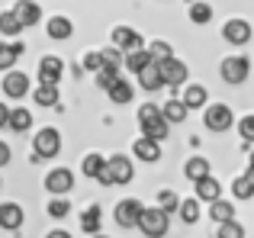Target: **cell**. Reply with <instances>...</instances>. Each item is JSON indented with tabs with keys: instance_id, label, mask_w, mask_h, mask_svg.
Segmentation results:
<instances>
[{
	"instance_id": "74e56055",
	"label": "cell",
	"mask_w": 254,
	"mask_h": 238,
	"mask_svg": "<svg viewBox=\"0 0 254 238\" xmlns=\"http://www.w3.org/2000/svg\"><path fill=\"white\" fill-rule=\"evenodd\" d=\"M116 81H119V71L106 68V64H103V68L97 71V84H100V87H103V90H110V87H113V84H116Z\"/></svg>"
},
{
	"instance_id": "6da1fadb",
	"label": "cell",
	"mask_w": 254,
	"mask_h": 238,
	"mask_svg": "<svg viewBox=\"0 0 254 238\" xmlns=\"http://www.w3.org/2000/svg\"><path fill=\"white\" fill-rule=\"evenodd\" d=\"M138 125H142L145 138H151V142H161V138H168L171 125L161 119V110L151 107V103H145L142 110H138Z\"/></svg>"
},
{
	"instance_id": "4fadbf2b",
	"label": "cell",
	"mask_w": 254,
	"mask_h": 238,
	"mask_svg": "<svg viewBox=\"0 0 254 238\" xmlns=\"http://www.w3.org/2000/svg\"><path fill=\"white\" fill-rule=\"evenodd\" d=\"M62 71H64L62 58L45 55L42 61H39V81H42V84H49V87H58V77H62Z\"/></svg>"
},
{
	"instance_id": "cb8c5ba5",
	"label": "cell",
	"mask_w": 254,
	"mask_h": 238,
	"mask_svg": "<svg viewBox=\"0 0 254 238\" xmlns=\"http://www.w3.org/2000/svg\"><path fill=\"white\" fill-rule=\"evenodd\" d=\"M29 125H32V113H29V110H23V107L10 110V119H6V129H13V132H26Z\"/></svg>"
},
{
	"instance_id": "8d00e7d4",
	"label": "cell",
	"mask_w": 254,
	"mask_h": 238,
	"mask_svg": "<svg viewBox=\"0 0 254 238\" xmlns=\"http://www.w3.org/2000/svg\"><path fill=\"white\" fill-rule=\"evenodd\" d=\"M123 58H126V68H129L132 74H138V71L148 64V55H145V49H142V52H129V55H123Z\"/></svg>"
},
{
	"instance_id": "e575fe53",
	"label": "cell",
	"mask_w": 254,
	"mask_h": 238,
	"mask_svg": "<svg viewBox=\"0 0 254 238\" xmlns=\"http://www.w3.org/2000/svg\"><path fill=\"white\" fill-rule=\"evenodd\" d=\"M16 49H13V42H0V71H13V64H16Z\"/></svg>"
},
{
	"instance_id": "f1b7e54d",
	"label": "cell",
	"mask_w": 254,
	"mask_h": 238,
	"mask_svg": "<svg viewBox=\"0 0 254 238\" xmlns=\"http://www.w3.org/2000/svg\"><path fill=\"white\" fill-rule=\"evenodd\" d=\"M158 209H161L164 216L177 213V209H180V196L174 193V190H161V193H158Z\"/></svg>"
},
{
	"instance_id": "3957f363",
	"label": "cell",
	"mask_w": 254,
	"mask_h": 238,
	"mask_svg": "<svg viewBox=\"0 0 254 238\" xmlns=\"http://www.w3.org/2000/svg\"><path fill=\"white\" fill-rule=\"evenodd\" d=\"M32 148H36V158H55L58 151H62V135H58V129H52V125L39 129Z\"/></svg>"
},
{
	"instance_id": "60d3db41",
	"label": "cell",
	"mask_w": 254,
	"mask_h": 238,
	"mask_svg": "<svg viewBox=\"0 0 254 238\" xmlns=\"http://www.w3.org/2000/svg\"><path fill=\"white\" fill-rule=\"evenodd\" d=\"M100 68H103V61H100V52H87V55H84V64H81V71H93V74H97Z\"/></svg>"
},
{
	"instance_id": "4316f807",
	"label": "cell",
	"mask_w": 254,
	"mask_h": 238,
	"mask_svg": "<svg viewBox=\"0 0 254 238\" xmlns=\"http://www.w3.org/2000/svg\"><path fill=\"white\" fill-rule=\"evenodd\" d=\"M145 55H148L151 64H161V61H168V58H174V55H171V45L161 42V39H155V42L145 49Z\"/></svg>"
},
{
	"instance_id": "7dc6e473",
	"label": "cell",
	"mask_w": 254,
	"mask_h": 238,
	"mask_svg": "<svg viewBox=\"0 0 254 238\" xmlns=\"http://www.w3.org/2000/svg\"><path fill=\"white\" fill-rule=\"evenodd\" d=\"M251 171H254V155H251Z\"/></svg>"
},
{
	"instance_id": "ffe728a7",
	"label": "cell",
	"mask_w": 254,
	"mask_h": 238,
	"mask_svg": "<svg viewBox=\"0 0 254 238\" xmlns=\"http://www.w3.org/2000/svg\"><path fill=\"white\" fill-rule=\"evenodd\" d=\"M100 226H103V213H100V206H87L81 213V229L87 235H100Z\"/></svg>"
},
{
	"instance_id": "ab89813d",
	"label": "cell",
	"mask_w": 254,
	"mask_h": 238,
	"mask_svg": "<svg viewBox=\"0 0 254 238\" xmlns=\"http://www.w3.org/2000/svg\"><path fill=\"white\" fill-rule=\"evenodd\" d=\"M68 213H71V203L64 200V196H58V200L49 203V216H55V219H64Z\"/></svg>"
},
{
	"instance_id": "836d02e7",
	"label": "cell",
	"mask_w": 254,
	"mask_h": 238,
	"mask_svg": "<svg viewBox=\"0 0 254 238\" xmlns=\"http://www.w3.org/2000/svg\"><path fill=\"white\" fill-rule=\"evenodd\" d=\"M177 213H180V219H184V222H190V226H193V222L199 219V203L193 200V196H190V200H180Z\"/></svg>"
},
{
	"instance_id": "f6af8a7d",
	"label": "cell",
	"mask_w": 254,
	"mask_h": 238,
	"mask_svg": "<svg viewBox=\"0 0 254 238\" xmlns=\"http://www.w3.org/2000/svg\"><path fill=\"white\" fill-rule=\"evenodd\" d=\"M45 238H74V235H71V232H64V229H52V232L45 235Z\"/></svg>"
},
{
	"instance_id": "5bb4252c",
	"label": "cell",
	"mask_w": 254,
	"mask_h": 238,
	"mask_svg": "<svg viewBox=\"0 0 254 238\" xmlns=\"http://www.w3.org/2000/svg\"><path fill=\"white\" fill-rule=\"evenodd\" d=\"M222 36H225V42H232V45H245L251 39V23L248 19H229V23L222 26Z\"/></svg>"
},
{
	"instance_id": "277c9868",
	"label": "cell",
	"mask_w": 254,
	"mask_h": 238,
	"mask_svg": "<svg viewBox=\"0 0 254 238\" xmlns=\"http://www.w3.org/2000/svg\"><path fill=\"white\" fill-rule=\"evenodd\" d=\"M219 71H222V81H225V84H242L245 77L251 74V61H248L245 55H229V58L222 61V68H219Z\"/></svg>"
},
{
	"instance_id": "ee69618b",
	"label": "cell",
	"mask_w": 254,
	"mask_h": 238,
	"mask_svg": "<svg viewBox=\"0 0 254 238\" xmlns=\"http://www.w3.org/2000/svg\"><path fill=\"white\" fill-rule=\"evenodd\" d=\"M6 119H10V107H6V103H0V129L6 125Z\"/></svg>"
},
{
	"instance_id": "603a6c76",
	"label": "cell",
	"mask_w": 254,
	"mask_h": 238,
	"mask_svg": "<svg viewBox=\"0 0 254 238\" xmlns=\"http://www.w3.org/2000/svg\"><path fill=\"white\" fill-rule=\"evenodd\" d=\"M106 94H110V100H113V103H119V107H123V103H132L135 90H132V84L126 81V77H119V81L113 84V87L106 90Z\"/></svg>"
},
{
	"instance_id": "2e32d148",
	"label": "cell",
	"mask_w": 254,
	"mask_h": 238,
	"mask_svg": "<svg viewBox=\"0 0 254 238\" xmlns=\"http://www.w3.org/2000/svg\"><path fill=\"white\" fill-rule=\"evenodd\" d=\"M19 226H23V206H19V203H3V206H0V229L16 232Z\"/></svg>"
},
{
	"instance_id": "9c48e42d",
	"label": "cell",
	"mask_w": 254,
	"mask_h": 238,
	"mask_svg": "<svg viewBox=\"0 0 254 238\" xmlns=\"http://www.w3.org/2000/svg\"><path fill=\"white\" fill-rule=\"evenodd\" d=\"M71 187H74V174H71L68 168H55V171H49V177H45V190H49V193L64 196Z\"/></svg>"
},
{
	"instance_id": "52a82bcc",
	"label": "cell",
	"mask_w": 254,
	"mask_h": 238,
	"mask_svg": "<svg viewBox=\"0 0 254 238\" xmlns=\"http://www.w3.org/2000/svg\"><path fill=\"white\" fill-rule=\"evenodd\" d=\"M113 42H116V49L123 52V55H129V52H142V36H138L135 29H129V26H116L113 29Z\"/></svg>"
},
{
	"instance_id": "ba28073f",
	"label": "cell",
	"mask_w": 254,
	"mask_h": 238,
	"mask_svg": "<svg viewBox=\"0 0 254 238\" xmlns=\"http://www.w3.org/2000/svg\"><path fill=\"white\" fill-rule=\"evenodd\" d=\"M193 200L196 203H216V200H222V183L216 180V177H203V180H196L193 183Z\"/></svg>"
},
{
	"instance_id": "bcb514c9",
	"label": "cell",
	"mask_w": 254,
	"mask_h": 238,
	"mask_svg": "<svg viewBox=\"0 0 254 238\" xmlns=\"http://www.w3.org/2000/svg\"><path fill=\"white\" fill-rule=\"evenodd\" d=\"M93 238H110V235H93Z\"/></svg>"
},
{
	"instance_id": "b9f144b4",
	"label": "cell",
	"mask_w": 254,
	"mask_h": 238,
	"mask_svg": "<svg viewBox=\"0 0 254 238\" xmlns=\"http://www.w3.org/2000/svg\"><path fill=\"white\" fill-rule=\"evenodd\" d=\"M238 132H242L245 142H254V116H245L242 122H238Z\"/></svg>"
},
{
	"instance_id": "f546056e",
	"label": "cell",
	"mask_w": 254,
	"mask_h": 238,
	"mask_svg": "<svg viewBox=\"0 0 254 238\" xmlns=\"http://www.w3.org/2000/svg\"><path fill=\"white\" fill-rule=\"evenodd\" d=\"M100 61H103L106 68L119 71V68H123V61H126V58H123V52H119L116 45H110V49H100Z\"/></svg>"
},
{
	"instance_id": "ac0fdd59",
	"label": "cell",
	"mask_w": 254,
	"mask_h": 238,
	"mask_svg": "<svg viewBox=\"0 0 254 238\" xmlns=\"http://www.w3.org/2000/svg\"><path fill=\"white\" fill-rule=\"evenodd\" d=\"M180 100H184L187 110H203V103L209 100V90H206L203 84H190V87H187V94L180 97Z\"/></svg>"
},
{
	"instance_id": "d590c367",
	"label": "cell",
	"mask_w": 254,
	"mask_h": 238,
	"mask_svg": "<svg viewBox=\"0 0 254 238\" xmlns=\"http://www.w3.org/2000/svg\"><path fill=\"white\" fill-rule=\"evenodd\" d=\"M0 32H3V36H19V32H23V26L16 23V16H13L10 10L0 13Z\"/></svg>"
},
{
	"instance_id": "8fae6325",
	"label": "cell",
	"mask_w": 254,
	"mask_h": 238,
	"mask_svg": "<svg viewBox=\"0 0 254 238\" xmlns=\"http://www.w3.org/2000/svg\"><path fill=\"white\" fill-rule=\"evenodd\" d=\"M142 209H145V206H142L138 200H123V203H116V222H119L123 229H135Z\"/></svg>"
},
{
	"instance_id": "7c38bea8",
	"label": "cell",
	"mask_w": 254,
	"mask_h": 238,
	"mask_svg": "<svg viewBox=\"0 0 254 238\" xmlns=\"http://www.w3.org/2000/svg\"><path fill=\"white\" fill-rule=\"evenodd\" d=\"M10 13L16 16V23L23 26V29H26V26H36L39 19H42V10H39L36 0H16V6H13Z\"/></svg>"
},
{
	"instance_id": "9a60e30c",
	"label": "cell",
	"mask_w": 254,
	"mask_h": 238,
	"mask_svg": "<svg viewBox=\"0 0 254 238\" xmlns=\"http://www.w3.org/2000/svg\"><path fill=\"white\" fill-rule=\"evenodd\" d=\"M3 94L13 97V100L26 97V94H29V77H26L23 71H6V77H3Z\"/></svg>"
},
{
	"instance_id": "8992f818",
	"label": "cell",
	"mask_w": 254,
	"mask_h": 238,
	"mask_svg": "<svg viewBox=\"0 0 254 238\" xmlns=\"http://www.w3.org/2000/svg\"><path fill=\"white\" fill-rule=\"evenodd\" d=\"M206 129L209 132H229L232 125H235V116H232V110L225 107V103H212V107H206Z\"/></svg>"
},
{
	"instance_id": "e0dca14e",
	"label": "cell",
	"mask_w": 254,
	"mask_h": 238,
	"mask_svg": "<svg viewBox=\"0 0 254 238\" xmlns=\"http://www.w3.org/2000/svg\"><path fill=\"white\" fill-rule=\"evenodd\" d=\"M132 155L135 158H142V161H148V164H155L158 158H161V148H158V142H151V138H135V145H132Z\"/></svg>"
},
{
	"instance_id": "83f0119b",
	"label": "cell",
	"mask_w": 254,
	"mask_h": 238,
	"mask_svg": "<svg viewBox=\"0 0 254 238\" xmlns=\"http://www.w3.org/2000/svg\"><path fill=\"white\" fill-rule=\"evenodd\" d=\"M212 19V6L206 3V0H196V3L190 6V23H196V26H206Z\"/></svg>"
},
{
	"instance_id": "1f68e13d",
	"label": "cell",
	"mask_w": 254,
	"mask_h": 238,
	"mask_svg": "<svg viewBox=\"0 0 254 238\" xmlns=\"http://www.w3.org/2000/svg\"><path fill=\"white\" fill-rule=\"evenodd\" d=\"M32 97H36L39 107H55V103H58V87H49V84H42V87H39Z\"/></svg>"
},
{
	"instance_id": "484cf974",
	"label": "cell",
	"mask_w": 254,
	"mask_h": 238,
	"mask_svg": "<svg viewBox=\"0 0 254 238\" xmlns=\"http://www.w3.org/2000/svg\"><path fill=\"white\" fill-rule=\"evenodd\" d=\"M209 216L219 222V226H222V222H235V206H232V203H225V200H216L209 206Z\"/></svg>"
},
{
	"instance_id": "30bf717a",
	"label": "cell",
	"mask_w": 254,
	"mask_h": 238,
	"mask_svg": "<svg viewBox=\"0 0 254 238\" xmlns=\"http://www.w3.org/2000/svg\"><path fill=\"white\" fill-rule=\"evenodd\" d=\"M106 171H110L113 183H129L132 174H135V168H132V161L126 155H110L106 158Z\"/></svg>"
},
{
	"instance_id": "d6986e66",
	"label": "cell",
	"mask_w": 254,
	"mask_h": 238,
	"mask_svg": "<svg viewBox=\"0 0 254 238\" xmlns=\"http://www.w3.org/2000/svg\"><path fill=\"white\" fill-rule=\"evenodd\" d=\"M138 84H142V90H148V94H155V90H161V74H158V64H145L142 71H138Z\"/></svg>"
},
{
	"instance_id": "f35d334b",
	"label": "cell",
	"mask_w": 254,
	"mask_h": 238,
	"mask_svg": "<svg viewBox=\"0 0 254 238\" xmlns=\"http://www.w3.org/2000/svg\"><path fill=\"white\" fill-rule=\"evenodd\" d=\"M216 238H245V229L238 226V222H222L219 232H216Z\"/></svg>"
},
{
	"instance_id": "7402d4cb",
	"label": "cell",
	"mask_w": 254,
	"mask_h": 238,
	"mask_svg": "<svg viewBox=\"0 0 254 238\" xmlns=\"http://www.w3.org/2000/svg\"><path fill=\"white\" fill-rule=\"evenodd\" d=\"M187 113H190V110L184 107V100H168V103L161 107V119H164L168 125H174V122H184Z\"/></svg>"
},
{
	"instance_id": "7a4b0ae2",
	"label": "cell",
	"mask_w": 254,
	"mask_h": 238,
	"mask_svg": "<svg viewBox=\"0 0 254 238\" xmlns=\"http://www.w3.org/2000/svg\"><path fill=\"white\" fill-rule=\"evenodd\" d=\"M138 229H142V235H148V238H161L168 232V216H164L158 206H145L142 216H138Z\"/></svg>"
},
{
	"instance_id": "d6a6232c",
	"label": "cell",
	"mask_w": 254,
	"mask_h": 238,
	"mask_svg": "<svg viewBox=\"0 0 254 238\" xmlns=\"http://www.w3.org/2000/svg\"><path fill=\"white\" fill-rule=\"evenodd\" d=\"M232 193H235V200H251L254 196V183L248 177H235L232 180Z\"/></svg>"
},
{
	"instance_id": "d4e9b609",
	"label": "cell",
	"mask_w": 254,
	"mask_h": 238,
	"mask_svg": "<svg viewBox=\"0 0 254 238\" xmlns=\"http://www.w3.org/2000/svg\"><path fill=\"white\" fill-rule=\"evenodd\" d=\"M45 29H49V36H52V39H68L71 32H74V26H71V19H68V16H52Z\"/></svg>"
},
{
	"instance_id": "44dd1931",
	"label": "cell",
	"mask_w": 254,
	"mask_h": 238,
	"mask_svg": "<svg viewBox=\"0 0 254 238\" xmlns=\"http://www.w3.org/2000/svg\"><path fill=\"white\" fill-rule=\"evenodd\" d=\"M184 174L190 177L193 183H196V180H203V177H209V161H206L203 155H193L190 161L184 164Z\"/></svg>"
},
{
	"instance_id": "7bdbcfd3",
	"label": "cell",
	"mask_w": 254,
	"mask_h": 238,
	"mask_svg": "<svg viewBox=\"0 0 254 238\" xmlns=\"http://www.w3.org/2000/svg\"><path fill=\"white\" fill-rule=\"evenodd\" d=\"M6 161H10V145H6V142H0V168H3Z\"/></svg>"
},
{
	"instance_id": "4dcf8cb0",
	"label": "cell",
	"mask_w": 254,
	"mask_h": 238,
	"mask_svg": "<svg viewBox=\"0 0 254 238\" xmlns=\"http://www.w3.org/2000/svg\"><path fill=\"white\" fill-rule=\"evenodd\" d=\"M103 168H106V158H100V155H87L84 164H81V171H84L87 177H93V180L100 177V171H103Z\"/></svg>"
},
{
	"instance_id": "5b68a950",
	"label": "cell",
	"mask_w": 254,
	"mask_h": 238,
	"mask_svg": "<svg viewBox=\"0 0 254 238\" xmlns=\"http://www.w3.org/2000/svg\"><path fill=\"white\" fill-rule=\"evenodd\" d=\"M158 74H161L164 87H180V84H187L190 71H187V64L180 61V58H168V61L158 64Z\"/></svg>"
}]
</instances>
